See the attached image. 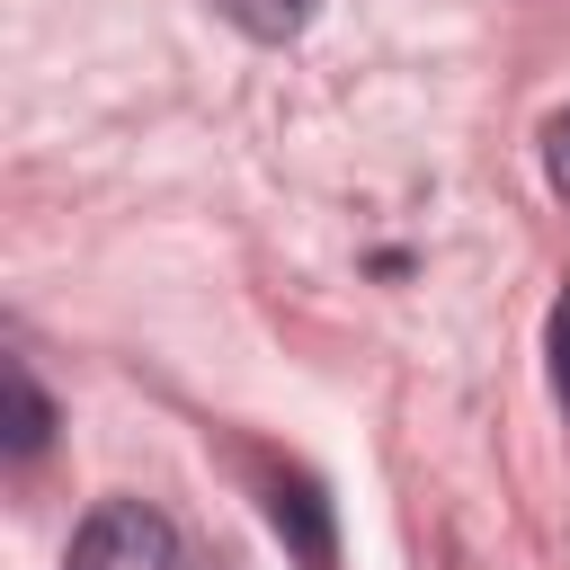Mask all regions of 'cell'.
<instances>
[{"label": "cell", "mask_w": 570, "mask_h": 570, "mask_svg": "<svg viewBox=\"0 0 570 570\" xmlns=\"http://www.w3.org/2000/svg\"><path fill=\"white\" fill-rule=\"evenodd\" d=\"M169 517L142 499H98L71 534V570H169Z\"/></svg>", "instance_id": "6da1fadb"}, {"label": "cell", "mask_w": 570, "mask_h": 570, "mask_svg": "<svg viewBox=\"0 0 570 570\" xmlns=\"http://www.w3.org/2000/svg\"><path fill=\"white\" fill-rule=\"evenodd\" d=\"M267 525L294 543V561H303V570H338V517H330V499H321V481H312V472L267 463Z\"/></svg>", "instance_id": "7a4b0ae2"}, {"label": "cell", "mask_w": 570, "mask_h": 570, "mask_svg": "<svg viewBox=\"0 0 570 570\" xmlns=\"http://www.w3.org/2000/svg\"><path fill=\"white\" fill-rule=\"evenodd\" d=\"M45 436H53V401L36 392L27 365H9V454L27 463V454H45Z\"/></svg>", "instance_id": "3957f363"}, {"label": "cell", "mask_w": 570, "mask_h": 570, "mask_svg": "<svg viewBox=\"0 0 570 570\" xmlns=\"http://www.w3.org/2000/svg\"><path fill=\"white\" fill-rule=\"evenodd\" d=\"M312 9H321V0H223V18H232V27H249L258 45L303 36V27H312Z\"/></svg>", "instance_id": "277c9868"}, {"label": "cell", "mask_w": 570, "mask_h": 570, "mask_svg": "<svg viewBox=\"0 0 570 570\" xmlns=\"http://www.w3.org/2000/svg\"><path fill=\"white\" fill-rule=\"evenodd\" d=\"M543 347H552V392H561V410H570V294L552 303V321H543Z\"/></svg>", "instance_id": "5b68a950"}, {"label": "cell", "mask_w": 570, "mask_h": 570, "mask_svg": "<svg viewBox=\"0 0 570 570\" xmlns=\"http://www.w3.org/2000/svg\"><path fill=\"white\" fill-rule=\"evenodd\" d=\"M543 169H552V187L570 196V116H552V134H543Z\"/></svg>", "instance_id": "8992f818"}]
</instances>
